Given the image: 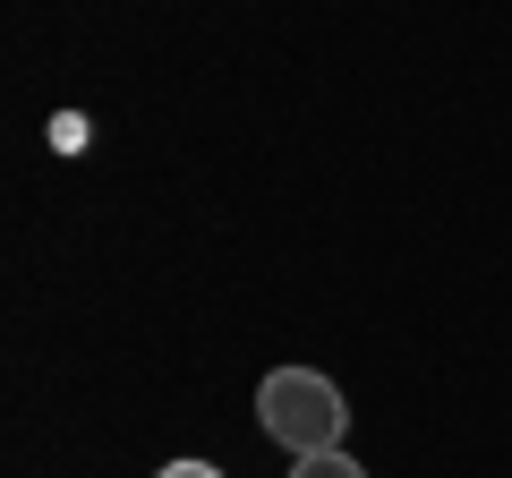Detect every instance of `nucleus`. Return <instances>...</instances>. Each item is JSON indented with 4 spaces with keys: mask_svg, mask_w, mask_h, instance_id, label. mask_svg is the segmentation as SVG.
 Segmentation results:
<instances>
[{
    "mask_svg": "<svg viewBox=\"0 0 512 478\" xmlns=\"http://www.w3.org/2000/svg\"><path fill=\"white\" fill-rule=\"evenodd\" d=\"M256 419H265V436L291 444V453H333L342 444V393H333V376L316 368H274L265 385H256Z\"/></svg>",
    "mask_w": 512,
    "mask_h": 478,
    "instance_id": "f257e3e1",
    "label": "nucleus"
},
{
    "mask_svg": "<svg viewBox=\"0 0 512 478\" xmlns=\"http://www.w3.org/2000/svg\"><path fill=\"white\" fill-rule=\"evenodd\" d=\"M163 478H222V470H214V461H171Z\"/></svg>",
    "mask_w": 512,
    "mask_h": 478,
    "instance_id": "7ed1b4c3",
    "label": "nucleus"
},
{
    "mask_svg": "<svg viewBox=\"0 0 512 478\" xmlns=\"http://www.w3.org/2000/svg\"><path fill=\"white\" fill-rule=\"evenodd\" d=\"M291 478H367V470L342 453V444H333V453H299V470H291Z\"/></svg>",
    "mask_w": 512,
    "mask_h": 478,
    "instance_id": "f03ea898",
    "label": "nucleus"
}]
</instances>
